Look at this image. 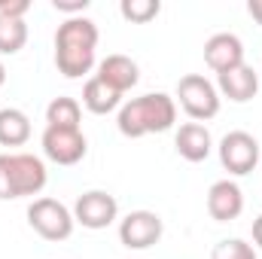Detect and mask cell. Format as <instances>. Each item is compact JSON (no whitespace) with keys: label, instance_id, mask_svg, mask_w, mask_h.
<instances>
[{"label":"cell","instance_id":"18","mask_svg":"<svg viewBox=\"0 0 262 259\" xmlns=\"http://www.w3.org/2000/svg\"><path fill=\"white\" fill-rule=\"evenodd\" d=\"M28 43V25L25 18L0 15V55H15Z\"/></svg>","mask_w":262,"mask_h":259},{"label":"cell","instance_id":"10","mask_svg":"<svg viewBox=\"0 0 262 259\" xmlns=\"http://www.w3.org/2000/svg\"><path fill=\"white\" fill-rule=\"evenodd\" d=\"M204 61L213 73H226L232 67L244 64V43L238 34H229V31H220L213 37H207L204 43Z\"/></svg>","mask_w":262,"mask_h":259},{"label":"cell","instance_id":"6","mask_svg":"<svg viewBox=\"0 0 262 259\" xmlns=\"http://www.w3.org/2000/svg\"><path fill=\"white\" fill-rule=\"evenodd\" d=\"M220 162L235 177L250 174L259 162V140L250 131H229L220 140Z\"/></svg>","mask_w":262,"mask_h":259},{"label":"cell","instance_id":"8","mask_svg":"<svg viewBox=\"0 0 262 259\" xmlns=\"http://www.w3.org/2000/svg\"><path fill=\"white\" fill-rule=\"evenodd\" d=\"M165 223L156 210H131L128 217L119 223V241L128 250H146L162 241Z\"/></svg>","mask_w":262,"mask_h":259},{"label":"cell","instance_id":"11","mask_svg":"<svg viewBox=\"0 0 262 259\" xmlns=\"http://www.w3.org/2000/svg\"><path fill=\"white\" fill-rule=\"evenodd\" d=\"M241 210H244V192H241V186L235 180H216L207 189V213L216 223L238 220Z\"/></svg>","mask_w":262,"mask_h":259},{"label":"cell","instance_id":"4","mask_svg":"<svg viewBox=\"0 0 262 259\" xmlns=\"http://www.w3.org/2000/svg\"><path fill=\"white\" fill-rule=\"evenodd\" d=\"M177 101L186 110V116L195 119V122H207V119H213L220 113V92L201 73L180 76V82H177Z\"/></svg>","mask_w":262,"mask_h":259},{"label":"cell","instance_id":"9","mask_svg":"<svg viewBox=\"0 0 262 259\" xmlns=\"http://www.w3.org/2000/svg\"><path fill=\"white\" fill-rule=\"evenodd\" d=\"M116 217H119V204L104 189L82 192L76 198V204H73V220L79 226H85V229H107Z\"/></svg>","mask_w":262,"mask_h":259},{"label":"cell","instance_id":"19","mask_svg":"<svg viewBox=\"0 0 262 259\" xmlns=\"http://www.w3.org/2000/svg\"><path fill=\"white\" fill-rule=\"evenodd\" d=\"M119 12H122V18L143 25V21H149V18H156L162 12V3L159 0H122Z\"/></svg>","mask_w":262,"mask_h":259},{"label":"cell","instance_id":"25","mask_svg":"<svg viewBox=\"0 0 262 259\" xmlns=\"http://www.w3.org/2000/svg\"><path fill=\"white\" fill-rule=\"evenodd\" d=\"M3 82H6V67L0 64V89H3Z\"/></svg>","mask_w":262,"mask_h":259},{"label":"cell","instance_id":"21","mask_svg":"<svg viewBox=\"0 0 262 259\" xmlns=\"http://www.w3.org/2000/svg\"><path fill=\"white\" fill-rule=\"evenodd\" d=\"M31 9L28 0H0V15H9V18H25V12Z\"/></svg>","mask_w":262,"mask_h":259},{"label":"cell","instance_id":"20","mask_svg":"<svg viewBox=\"0 0 262 259\" xmlns=\"http://www.w3.org/2000/svg\"><path fill=\"white\" fill-rule=\"evenodd\" d=\"M210 259H256V250H253V244H247L241 238H223L210 250Z\"/></svg>","mask_w":262,"mask_h":259},{"label":"cell","instance_id":"22","mask_svg":"<svg viewBox=\"0 0 262 259\" xmlns=\"http://www.w3.org/2000/svg\"><path fill=\"white\" fill-rule=\"evenodd\" d=\"M52 6L58 12H70V18H73V15H82L89 9V0H52Z\"/></svg>","mask_w":262,"mask_h":259},{"label":"cell","instance_id":"3","mask_svg":"<svg viewBox=\"0 0 262 259\" xmlns=\"http://www.w3.org/2000/svg\"><path fill=\"white\" fill-rule=\"evenodd\" d=\"M49 174L40 156L34 153H0V198H25L37 195L46 186Z\"/></svg>","mask_w":262,"mask_h":259},{"label":"cell","instance_id":"17","mask_svg":"<svg viewBox=\"0 0 262 259\" xmlns=\"http://www.w3.org/2000/svg\"><path fill=\"white\" fill-rule=\"evenodd\" d=\"M79 119H82V107L76 98H52L49 107H46V125H58V128H79Z\"/></svg>","mask_w":262,"mask_h":259},{"label":"cell","instance_id":"24","mask_svg":"<svg viewBox=\"0 0 262 259\" xmlns=\"http://www.w3.org/2000/svg\"><path fill=\"white\" fill-rule=\"evenodd\" d=\"M253 241H256V247H262V213L253 220Z\"/></svg>","mask_w":262,"mask_h":259},{"label":"cell","instance_id":"12","mask_svg":"<svg viewBox=\"0 0 262 259\" xmlns=\"http://www.w3.org/2000/svg\"><path fill=\"white\" fill-rule=\"evenodd\" d=\"M216 92H223L229 101L244 104L250 98H256L259 92V73L250 64H238L226 73H216Z\"/></svg>","mask_w":262,"mask_h":259},{"label":"cell","instance_id":"16","mask_svg":"<svg viewBox=\"0 0 262 259\" xmlns=\"http://www.w3.org/2000/svg\"><path fill=\"white\" fill-rule=\"evenodd\" d=\"M31 137V119L18 107L0 110V146H21Z\"/></svg>","mask_w":262,"mask_h":259},{"label":"cell","instance_id":"23","mask_svg":"<svg viewBox=\"0 0 262 259\" xmlns=\"http://www.w3.org/2000/svg\"><path fill=\"white\" fill-rule=\"evenodd\" d=\"M247 12H250V15L262 25V0H250V3H247Z\"/></svg>","mask_w":262,"mask_h":259},{"label":"cell","instance_id":"15","mask_svg":"<svg viewBox=\"0 0 262 259\" xmlns=\"http://www.w3.org/2000/svg\"><path fill=\"white\" fill-rule=\"evenodd\" d=\"M82 104H85V110L104 116V113H113L116 107H122V95L113 92L104 79L92 76V79H85V85H82Z\"/></svg>","mask_w":262,"mask_h":259},{"label":"cell","instance_id":"1","mask_svg":"<svg viewBox=\"0 0 262 259\" xmlns=\"http://www.w3.org/2000/svg\"><path fill=\"white\" fill-rule=\"evenodd\" d=\"M95 46H98V25L85 15L64 18L55 31V67L67 79H79L95 67Z\"/></svg>","mask_w":262,"mask_h":259},{"label":"cell","instance_id":"7","mask_svg":"<svg viewBox=\"0 0 262 259\" xmlns=\"http://www.w3.org/2000/svg\"><path fill=\"white\" fill-rule=\"evenodd\" d=\"M40 143H43L46 159H52L55 165H76V162H82L85 153H89V140H85L82 128H58V125H46L43 137H40Z\"/></svg>","mask_w":262,"mask_h":259},{"label":"cell","instance_id":"2","mask_svg":"<svg viewBox=\"0 0 262 259\" xmlns=\"http://www.w3.org/2000/svg\"><path fill=\"white\" fill-rule=\"evenodd\" d=\"M177 122V101L165 92H146L140 98H131L119 107L116 125L125 137H143L168 131Z\"/></svg>","mask_w":262,"mask_h":259},{"label":"cell","instance_id":"5","mask_svg":"<svg viewBox=\"0 0 262 259\" xmlns=\"http://www.w3.org/2000/svg\"><path fill=\"white\" fill-rule=\"evenodd\" d=\"M28 223L43 241H64L73 235V210L58 198H34L28 207Z\"/></svg>","mask_w":262,"mask_h":259},{"label":"cell","instance_id":"14","mask_svg":"<svg viewBox=\"0 0 262 259\" xmlns=\"http://www.w3.org/2000/svg\"><path fill=\"white\" fill-rule=\"evenodd\" d=\"M174 146H177V153L186 162H204L210 156V149H213V137H210V131L204 128L201 122H186L177 131Z\"/></svg>","mask_w":262,"mask_h":259},{"label":"cell","instance_id":"13","mask_svg":"<svg viewBox=\"0 0 262 259\" xmlns=\"http://www.w3.org/2000/svg\"><path fill=\"white\" fill-rule=\"evenodd\" d=\"M95 76H98V79H104L113 92L125 95L128 89H134V85H137L140 70H137V61H134V58L113 52V55H107V58L98 64V73H95Z\"/></svg>","mask_w":262,"mask_h":259}]
</instances>
